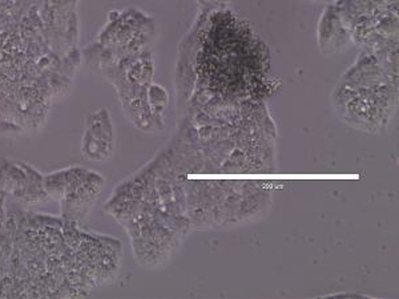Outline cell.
I'll return each instance as SVG.
<instances>
[{"instance_id":"1","label":"cell","mask_w":399,"mask_h":299,"mask_svg":"<svg viewBox=\"0 0 399 299\" xmlns=\"http://www.w3.org/2000/svg\"><path fill=\"white\" fill-rule=\"evenodd\" d=\"M275 88L269 48L252 26L229 7L200 10L180 43L176 95L183 117L265 101Z\"/></svg>"},{"instance_id":"2","label":"cell","mask_w":399,"mask_h":299,"mask_svg":"<svg viewBox=\"0 0 399 299\" xmlns=\"http://www.w3.org/2000/svg\"><path fill=\"white\" fill-rule=\"evenodd\" d=\"M332 104L338 117L354 129L368 133L382 130L398 105V67L362 49L338 81Z\"/></svg>"},{"instance_id":"3","label":"cell","mask_w":399,"mask_h":299,"mask_svg":"<svg viewBox=\"0 0 399 299\" xmlns=\"http://www.w3.org/2000/svg\"><path fill=\"white\" fill-rule=\"evenodd\" d=\"M334 4L355 46L370 52L398 47V0H337Z\"/></svg>"},{"instance_id":"4","label":"cell","mask_w":399,"mask_h":299,"mask_svg":"<svg viewBox=\"0 0 399 299\" xmlns=\"http://www.w3.org/2000/svg\"><path fill=\"white\" fill-rule=\"evenodd\" d=\"M156 26L151 16L135 8L112 11L97 43L106 48L113 59L136 55L151 47Z\"/></svg>"},{"instance_id":"5","label":"cell","mask_w":399,"mask_h":299,"mask_svg":"<svg viewBox=\"0 0 399 299\" xmlns=\"http://www.w3.org/2000/svg\"><path fill=\"white\" fill-rule=\"evenodd\" d=\"M115 128L107 108L91 112L86 117V129L81 139V153L90 161H107L115 152Z\"/></svg>"},{"instance_id":"6","label":"cell","mask_w":399,"mask_h":299,"mask_svg":"<svg viewBox=\"0 0 399 299\" xmlns=\"http://www.w3.org/2000/svg\"><path fill=\"white\" fill-rule=\"evenodd\" d=\"M318 47L323 55H337L352 44V37L348 27L339 15L337 6L327 4L317 27Z\"/></svg>"},{"instance_id":"7","label":"cell","mask_w":399,"mask_h":299,"mask_svg":"<svg viewBox=\"0 0 399 299\" xmlns=\"http://www.w3.org/2000/svg\"><path fill=\"white\" fill-rule=\"evenodd\" d=\"M148 100H149V107L152 110L154 120H156L157 126H160V129H163L164 128V113L168 107V94L163 87L152 84L149 87Z\"/></svg>"},{"instance_id":"8","label":"cell","mask_w":399,"mask_h":299,"mask_svg":"<svg viewBox=\"0 0 399 299\" xmlns=\"http://www.w3.org/2000/svg\"><path fill=\"white\" fill-rule=\"evenodd\" d=\"M199 4L200 10H213V8H222L229 7L231 0H196Z\"/></svg>"},{"instance_id":"9","label":"cell","mask_w":399,"mask_h":299,"mask_svg":"<svg viewBox=\"0 0 399 299\" xmlns=\"http://www.w3.org/2000/svg\"><path fill=\"white\" fill-rule=\"evenodd\" d=\"M330 297H365V296L364 294H357V293H336V294L323 296V298H330Z\"/></svg>"},{"instance_id":"10","label":"cell","mask_w":399,"mask_h":299,"mask_svg":"<svg viewBox=\"0 0 399 299\" xmlns=\"http://www.w3.org/2000/svg\"><path fill=\"white\" fill-rule=\"evenodd\" d=\"M302 1H307V3H316V4H333V3H336L337 0H302Z\"/></svg>"}]
</instances>
